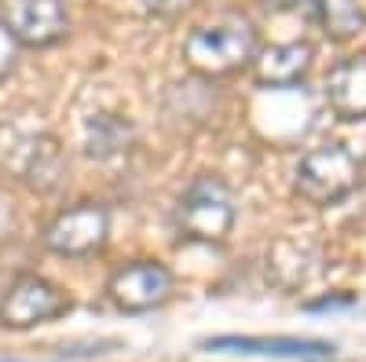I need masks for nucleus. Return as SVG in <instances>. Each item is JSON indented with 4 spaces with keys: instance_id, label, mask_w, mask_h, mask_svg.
<instances>
[{
    "instance_id": "nucleus-1",
    "label": "nucleus",
    "mask_w": 366,
    "mask_h": 362,
    "mask_svg": "<svg viewBox=\"0 0 366 362\" xmlns=\"http://www.w3.org/2000/svg\"><path fill=\"white\" fill-rule=\"evenodd\" d=\"M183 59H187L191 70L205 77L238 74L242 66H249L257 59V29L246 19L198 26L183 41Z\"/></svg>"
},
{
    "instance_id": "nucleus-2",
    "label": "nucleus",
    "mask_w": 366,
    "mask_h": 362,
    "mask_svg": "<svg viewBox=\"0 0 366 362\" xmlns=\"http://www.w3.org/2000/svg\"><path fill=\"white\" fill-rule=\"evenodd\" d=\"M234 194L220 176H198L194 183L179 194L176 205V234L179 241H224L234 227Z\"/></svg>"
},
{
    "instance_id": "nucleus-3",
    "label": "nucleus",
    "mask_w": 366,
    "mask_h": 362,
    "mask_svg": "<svg viewBox=\"0 0 366 362\" xmlns=\"http://www.w3.org/2000/svg\"><path fill=\"white\" fill-rule=\"evenodd\" d=\"M362 179V161L345 143L315 146L297 165V194L312 205H337Z\"/></svg>"
},
{
    "instance_id": "nucleus-4",
    "label": "nucleus",
    "mask_w": 366,
    "mask_h": 362,
    "mask_svg": "<svg viewBox=\"0 0 366 362\" xmlns=\"http://www.w3.org/2000/svg\"><path fill=\"white\" fill-rule=\"evenodd\" d=\"M70 311V296L41 275H19L4 300H0V326L4 329H34Z\"/></svg>"
},
{
    "instance_id": "nucleus-5",
    "label": "nucleus",
    "mask_w": 366,
    "mask_h": 362,
    "mask_svg": "<svg viewBox=\"0 0 366 362\" xmlns=\"http://www.w3.org/2000/svg\"><path fill=\"white\" fill-rule=\"evenodd\" d=\"M172 271L158 260H136V263H125L117 267L110 282H107V293L114 300V308L129 311V315H143V311H154L162 308L165 300L172 296Z\"/></svg>"
},
{
    "instance_id": "nucleus-6",
    "label": "nucleus",
    "mask_w": 366,
    "mask_h": 362,
    "mask_svg": "<svg viewBox=\"0 0 366 362\" xmlns=\"http://www.w3.org/2000/svg\"><path fill=\"white\" fill-rule=\"evenodd\" d=\"M107 234H110L107 208L96 201H81L44 227V246L55 256H92L107 246Z\"/></svg>"
},
{
    "instance_id": "nucleus-7",
    "label": "nucleus",
    "mask_w": 366,
    "mask_h": 362,
    "mask_svg": "<svg viewBox=\"0 0 366 362\" xmlns=\"http://www.w3.org/2000/svg\"><path fill=\"white\" fill-rule=\"evenodd\" d=\"M8 169L34 191H55L70 172V158L55 136H22L8 150Z\"/></svg>"
},
{
    "instance_id": "nucleus-8",
    "label": "nucleus",
    "mask_w": 366,
    "mask_h": 362,
    "mask_svg": "<svg viewBox=\"0 0 366 362\" xmlns=\"http://www.w3.org/2000/svg\"><path fill=\"white\" fill-rule=\"evenodd\" d=\"M4 26L15 44L48 48L70 29V11L63 0H4Z\"/></svg>"
},
{
    "instance_id": "nucleus-9",
    "label": "nucleus",
    "mask_w": 366,
    "mask_h": 362,
    "mask_svg": "<svg viewBox=\"0 0 366 362\" xmlns=\"http://www.w3.org/2000/svg\"><path fill=\"white\" fill-rule=\"evenodd\" d=\"M209 351L227 355H267V358H293V362H333V344L326 341H300V337H209L202 341Z\"/></svg>"
},
{
    "instance_id": "nucleus-10",
    "label": "nucleus",
    "mask_w": 366,
    "mask_h": 362,
    "mask_svg": "<svg viewBox=\"0 0 366 362\" xmlns=\"http://www.w3.org/2000/svg\"><path fill=\"white\" fill-rule=\"evenodd\" d=\"M312 66V48L308 44H274L267 51H257L253 59V70H257V81L264 88H290L297 84Z\"/></svg>"
},
{
    "instance_id": "nucleus-11",
    "label": "nucleus",
    "mask_w": 366,
    "mask_h": 362,
    "mask_svg": "<svg viewBox=\"0 0 366 362\" xmlns=\"http://www.w3.org/2000/svg\"><path fill=\"white\" fill-rule=\"evenodd\" d=\"M326 99L345 121L366 117V59H348L326 77Z\"/></svg>"
},
{
    "instance_id": "nucleus-12",
    "label": "nucleus",
    "mask_w": 366,
    "mask_h": 362,
    "mask_svg": "<svg viewBox=\"0 0 366 362\" xmlns=\"http://www.w3.org/2000/svg\"><path fill=\"white\" fill-rule=\"evenodd\" d=\"M132 143H136V129H132V121H125L121 114H96L84 125V150H88V158H96V161H110V158L129 154Z\"/></svg>"
},
{
    "instance_id": "nucleus-13",
    "label": "nucleus",
    "mask_w": 366,
    "mask_h": 362,
    "mask_svg": "<svg viewBox=\"0 0 366 362\" xmlns=\"http://www.w3.org/2000/svg\"><path fill=\"white\" fill-rule=\"evenodd\" d=\"M315 4H319V22L326 29V37L352 41L355 34H362L366 11H362L359 0H315Z\"/></svg>"
},
{
    "instance_id": "nucleus-14",
    "label": "nucleus",
    "mask_w": 366,
    "mask_h": 362,
    "mask_svg": "<svg viewBox=\"0 0 366 362\" xmlns=\"http://www.w3.org/2000/svg\"><path fill=\"white\" fill-rule=\"evenodd\" d=\"M11 59H15V37L8 34V26L0 22V77L11 70Z\"/></svg>"
},
{
    "instance_id": "nucleus-15",
    "label": "nucleus",
    "mask_w": 366,
    "mask_h": 362,
    "mask_svg": "<svg viewBox=\"0 0 366 362\" xmlns=\"http://www.w3.org/2000/svg\"><path fill=\"white\" fill-rule=\"evenodd\" d=\"M264 8H271V11H297V8H304L308 0H260Z\"/></svg>"
},
{
    "instance_id": "nucleus-16",
    "label": "nucleus",
    "mask_w": 366,
    "mask_h": 362,
    "mask_svg": "<svg viewBox=\"0 0 366 362\" xmlns=\"http://www.w3.org/2000/svg\"><path fill=\"white\" fill-rule=\"evenodd\" d=\"M59 362H66V358H59Z\"/></svg>"
}]
</instances>
